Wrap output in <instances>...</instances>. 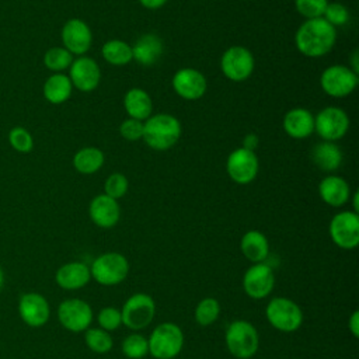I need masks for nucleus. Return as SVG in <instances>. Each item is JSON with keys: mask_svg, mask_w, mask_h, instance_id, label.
<instances>
[{"mask_svg": "<svg viewBox=\"0 0 359 359\" xmlns=\"http://www.w3.org/2000/svg\"><path fill=\"white\" fill-rule=\"evenodd\" d=\"M337 39L335 28L323 17L306 20L296 32V48L309 57H318L328 53Z\"/></svg>", "mask_w": 359, "mask_h": 359, "instance_id": "nucleus-1", "label": "nucleus"}, {"mask_svg": "<svg viewBox=\"0 0 359 359\" xmlns=\"http://www.w3.org/2000/svg\"><path fill=\"white\" fill-rule=\"evenodd\" d=\"M181 135L178 119L168 114L149 116L143 123V140L154 150H167L172 147Z\"/></svg>", "mask_w": 359, "mask_h": 359, "instance_id": "nucleus-2", "label": "nucleus"}, {"mask_svg": "<svg viewBox=\"0 0 359 359\" xmlns=\"http://www.w3.org/2000/svg\"><path fill=\"white\" fill-rule=\"evenodd\" d=\"M149 353L156 359L175 358L184 345L182 330L174 323H161L150 334Z\"/></svg>", "mask_w": 359, "mask_h": 359, "instance_id": "nucleus-3", "label": "nucleus"}, {"mask_svg": "<svg viewBox=\"0 0 359 359\" xmlns=\"http://www.w3.org/2000/svg\"><path fill=\"white\" fill-rule=\"evenodd\" d=\"M229 352L237 359H250L258 351L259 337L255 327L245 320L233 321L224 337Z\"/></svg>", "mask_w": 359, "mask_h": 359, "instance_id": "nucleus-4", "label": "nucleus"}, {"mask_svg": "<svg viewBox=\"0 0 359 359\" xmlns=\"http://www.w3.org/2000/svg\"><path fill=\"white\" fill-rule=\"evenodd\" d=\"M91 278L100 285L114 286L125 280L129 272V262L119 252H105L97 257L90 268Z\"/></svg>", "mask_w": 359, "mask_h": 359, "instance_id": "nucleus-5", "label": "nucleus"}, {"mask_svg": "<svg viewBox=\"0 0 359 359\" xmlns=\"http://www.w3.org/2000/svg\"><path fill=\"white\" fill-rule=\"evenodd\" d=\"M265 314L269 324L282 332H293L303 323L300 307L287 297H273L268 303Z\"/></svg>", "mask_w": 359, "mask_h": 359, "instance_id": "nucleus-6", "label": "nucleus"}, {"mask_svg": "<svg viewBox=\"0 0 359 359\" xmlns=\"http://www.w3.org/2000/svg\"><path fill=\"white\" fill-rule=\"evenodd\" d=\"M156 303L151 296L146 293H135L125 303L121 310L122 324L130 330L146 328L154 318Z\"/></svg>", "mask_w": 359, "mask_h": 359, "instance_id": "nucleus-7", "label": "nucleus"}, {"mask_svg": "<svg viewBox=\"0 0 359 359\" xmlns=\"http://www.w3.org/2000/svg\"><path fill=\"white\" fill-rule=\"evenodd\" d=\"M320 84L328 95L342 98L349 95L358 86V74L348 66L334 65L323 72Z\"/></svg>", "mask_w": 359, "mask_h": 359, "instance_id": "nucleus-8", "label": "nucleus"}, {"mask_svg": "<svg viewBox=\"0 0 359 359\" xmlns=\"http://www.w3.org/2000/svg\"><path fill=\"white\" fill-rule=\"evenodd\" d=\"M331 240L344 250H352L359 243V216L355 212H339L330 222Z\"/></svg>", "mask_w": 359, "mask_h": 359, "instance_id": "nucleus-9", "label": "nucleus"}, {"mask_svg": "<svg viewBox=\"0 0 359 359\" xmlns=\"http://www.w3.org/2000/svg\"><path fill=\"white\" fill-rule=\"evenodd\" d=\"M349 128L346 112L338 107H327L314 118V130L327 142L341 139Z\"/></svg>", "mask_w": 359, "mask_h": 359, "instance_id": "nucleus-10", "label": "nucleus"}, {"mask_svg": "<svg viewBox=\"0 0 359 359\" xmlns=\"http://www.w3.org/2000/svg\"><path fill=\"white\" fill-rule=\"evenodd\" d=\"M223 74L233 81L248 79L254 70V56L244 46L229 48L220 60Z\"/></svg>", "mask_w": 359, "mask_h": 359, "instance_id": "nucleus-11", "label": "nucleus"}, {"mask_svg": "<svg viewBox=\"0 0 359 359\" xmlns=\"http://www.w3.org/2000/svg\"><path fill=\"white\" fill-rule=\"evenodd\" d=\"M60 324L73 332L86 331L93 321V310L88 303L81 299H67L57 309Z\"/></svg>", "mask_w": 359, "mask_h": 359, "instance_id": "nucleus-12", "label": "nucleus"}, {"mask_svg": "<svg viewBox=\"0 0 359 359\" xmlns=\"http://www.w3.org/2000/svg\"><path fill=\"white\" fill-rule=\"evenodd\" d=\"M275 286V275L264 262L251 265L243 276V289L251 299L266 297Z\"/></svg>", "mask_w": 359, "mask_h": 359, "instance_id": "nucleus-13", "label": "nucleus"}, {"mask_svg": "<svg viewBox=\"0 0 359 359\" xmlns=\"http://www.w3.org/2000/svg\"><path fill=\"white\" fill-rule=\"evenodd\" d=\"M226 168L234 182L248 184L258 174V158L254 151L240 147L230 153Z\"/></svg>", "mask_w": 359, "mask_h": 359, "instance_id": "nucleus-14", "label": "nucleus"}, {"mask_svg": "<svg viewBox=\"0 0 359 359\" xmlns=\"http://www.w3.org/2000/svg\"><path fill=\"white\" fill-rule=\"evenodd\" d=\"M69 79L72 81V86L77 90L84 93L93 91L101 80V70L94 59L81 56L72 62Z\"/></svg>", "mask_w": 359, "mask_h": 359, "instance_id": "nucleus-15", "label": "nucleus"}, {"mask_svg": "<svg viewBox=\"0 0 359 359\" xmlns=\"http://www.w3.org/2000/svg\"><path fill=\"white\" fill-rule=\"evenodd\" d=\"M172 87L181 98L195 101L205 94L206 79L199 70L184 67L175 72L172 77Z\"/></svg>", "mask_w": 359, "mask_h": 359, "instance_id": "nucleus-16", "label": "nucleus"}, {"mask_svg": "<svg viewBox=\"0 0 359 359\" xmlns=\"http://www.w3.org/2000/svg\"><path fill=\"white\" fill-rule=\"evenodd\" d=\"M93 35L88 25L79 20H69L62 28V42L63 48L72 55H84L91 46Z\"/></svg>", "mask_w": 359, "mask_h": 359, "instance_id": "nucleus-17", "label": "nucleus"}, {"mask_svg": "<svg viewBox=\"0 0 359 359\" xmlns=\"http://www.w3.org/2000/svg\"><path fill=\"white\" fill-rule=\"evenodd\" d=\"M18 311L21 318L31 327H41L49 318V304L38 293H25L20 299Z\"/></svg>", "mask_w": 359, "mask_h": 359, "instance_id": "nucleus-18", "label": "nucleus"}, {"mask_svg": "<svg viewBox=\"0 0 359 359\" xmlns=\"http://www.w3.org/2000/svg\"><path fill=\"white\" fill-rule=\"evenodd\" d=\"M88 213L91 220L98 227L109 229L118 223L121 216V209L116 199H112L111 196L102 194V195H97L90 202Z\"/></svg>", "mask_w": 359, "mask_h": 359, "instance_id": "nucleus-19", "label": "nucleus"}, {"mask_svg": "<svg viewBox=\"0 0 359 359\" xmlns=\"http://www.w3.org/2000/svg\"><path fill=\"white\" fill-rule=\"evenodd\" d=\"M321 199L334 208L345 205L351 198V188L348 182L338 175H328L321 180L318 185Z\"/></svg>", "mask_w": 359, "mask_h": 359, "instance_id": "nucleus-20", "label": "nucleus"}, {"mask_svg": "<svg viewBox=\"0 0 359 359\" xmlns=\"http://www.w3.org/2000/svg\"><path fill=\"white\" fill-rule=\"evenodd\" d=\"M285 132L294 139H304L314 132V116L304 108H293L283 118Z\"/></svg>", "mask_w": 359, "mask_h": 359, "instance_id": "nucleus-21", "label": "nucleus"}, {"mask_svg": "<svg viewBox=\"0 0 359 359\" xmlns=\"http://www.w3.org/2000/svg\"><path fill=\"white\" fill-rule=\"evenodd\" d=\"M91 278L90 268L83 262H69L62 265L56 272V283L63 289H80Z\"/></svg>", "mask_w": 359, "mask_h": 359, "instance_id": "nucleus-22", "label": "nucleus"}, {"mask_svg": "<svg viewBox=\"0 0 359 359\" xmlns=\"http://www.w3.org/2000/svg\"><path fill=\"white\" fill-rule=\"evenodd\" d=\"M161 55H163V42L154 34L142 35L132 46L133 59L143 66L154 65L161 57Z\"/></svg>", "mask_w": 359, "mask_h": 359, "instance_id": "nucleus-23", "label": "nucleus"}, {"mask_svg": "<svg viewBox=\"0 0 359 359\" xmlns=\"http://www.w3.org/2000/svg\"><path fill=\"white\" fill-rule=\"evenodd\" d=\"M240 248L244 257L254 264L264 262L269 254V243L266 237L258 230L247 231L241 237Z\"/></svg>", "mask_w": 359, "mask_h": 359, "instance_id": "nucleus-24", "label": "nucleus"}, {"mask_svg": "<svg viewBox=\"0 0 359 359\" xmlns=\"http://www.w3.org/2000/svg\"><path fill=\"white\" fill-rule=\"evenodd\" d=\"M126 114L137 121H146L153 109L150 95L142 88H130L123 97Z\"/></svg>", "mask_w": 359, "mask_h": 359, "instance_id": "nucleus-25", "label": "nucleus"}, {"mask_svg": "<svg viewBox=\"0 0 359 359\" xmlns=\"http://www.w3.org/2000/svg\"><path fill=\"white\" fill-rule=\"evenodd\" d=\"M311 160L320 170L334 171L342 163V153L334 142L324 140L313 147Z\"/></svg>", "mask_w": 359, "mask_h": 359, "instance_id": "nucleus-26", "label": "nucleus"}, {"mask_svg": "<svg viewBox=\"0 0 359 359\" xmlns=\"http://www.w3.org/2000/svg\"><path fill=\"white\" fill-rule=\"evenodd\" d=\"M72 88L73 86L69 76L55 73L49 76L43 84V97L50 104H62L70 98Z\"/></svg>", "mask_w": 359, "mask_h": 359, "instance_id": "nucleus-27", "label": "nucleus"}, {"mask_svg": "<svg viewBox=\"0 0 359 359\" xmlns=\"http://www.w3.org/2000/svg\"><path fill=\"white\" fill-rule=\"evenodd\" d=\"M102 164L104 153L98 147H83L73 157V165L81 174H94Z\"/></svg>", "mask_w": 359, "mask_h": 359, "instance_id": "nucleus-28", "label": "nucleus"}, {"mask_svg": "<svg viewBox=\"0 0 359 359\" xmlns=\"http://www.w3.org/2000/svg\"><path fill=\"white\" fill-rule=\"evenodd\" d=\"M101 53H102V57L114 66L128 65L133 59L132 46H129L126 42L121 39H111L105 42Z\"/></svg>", "mask_w": 359, "mask_h": 359, "instance_id": "nucleus-29", "label": "nucleus"}, {"mask_svg": "<svg viewBox=\"0 0 359 359\" xmlns=\"http://www.w3.org/2000/svg\"><path fill=\"white\" fill-rule=\"evenodd\" d=\"M220 314V304L215 297L202 299L195 307V321L201 327L213 324Z\"/></svg>", "mask_w": 359, "mask_h": 359, "instance_id": "nucleus-30", "label": "nucleus"}, {"mask_svg": "<svg viewBox=\"0 0 359 359\" xmlns=\"http://www.w3.org/2000/svg\"><path fill=\"white\" fill-rule=\"evenodd\" d=\"M73 62V55L63 46H53L48 49L43 55V65L52 72H62L70 67Z\"/></svg>", "mask_w": 359, "mask_h": 359, "instance_id": "nucleus-31", "label": "nucleus"}, {"mask_svg": "<svg viewBox=\"0 0 359 359\" xmlns=\"http://www.w3.org/2000/svg\"><path fill=\"white\" fill-rule=\"evenodd\" d=\"M86 345L95 353H107L112 348V337L102 328H87L84 335Z\"/></svg>", "mask_w": 359, "mask_h": 359, "instance_id": "nucleus-32", "label": "nucleus"}, {"mask_svg": "<svg viewBox=\"0 0 359 359\" xmlns=\"http://www.w3.org/2000/svg\"><path fill=\"white\" fill-rule=\"evenodd\" d=\"M122 352L129 359H142L149 353L147 338L140 334H130L122 342Z\"/></svg>", "mask_w": 359, "mask_h": 359, "instance_id": "nucleus-33", "label": "nucleus"}, {"mask_svg": "<svg viewBox=\"0 0 359 359\" xmlns=\"http://www.w3.org/2000/svg\"><path fill=\"white\" fill-rule=\"evenodd\" d=\"M8 143L18 153H29L34 147L32 135L22 126H14L10 129Z\"/></svg>", "mask_w": 359, "mask_h": 359, "instance_id": "nucleus-34", "label": "nucleus"}, {"mask_svg": "<svg viewBox=\"0 0 359 359\" xmlns=\"http://www.w3.org/2000/svg\"><path fill=\"white\" fill-rule=\"evenodd\" d=\"M297 11L307 20L323 17L328 0H294Z\"/></svg>", "mask_w": 359, "mask_h": 359, "instance_id": "nucleus-35", "label": "nucleus"}, {"mask_svg": "<svg viewBox=\"0 0 359 359\" xmlns=\"http://www.w3.org/2000/svg\"><path fill=\"white\" fill-rule=\"evenodd\" d=\"M104 189H105V195L111 196L112 199H119L128 191V180L123 174L114 172L107 178Z\"/></svg>", "mask_w": 359, "mask_h": 359, "instance_id": "nucleus-36", "label": "nucleus"}, {"mask_svg": "<svg viewBox=\"0 0 359 359\" xmlns=\"http://www.w3.org/2000/svg\"><path fill=\"white\" fill-rule=\"evenodd\" d=\"M98 324L105 331H114L118 330L122 325V316L121 310L115 307H104L100 310L97 316Z\"/></svg>", "mask_w": 359, "mask_h": 359, "instance_id": "nucleus-37", "label": "nucleus"}, {"mask_svg": "<svg viewBox=\"0 0 359 359\" xmlns=\"http://www.w3.org/2000/svg\"><path fill=\"white\" fill-rule=\"evenodd\" d=\"M323 18L335 28L337 25H344L348 21L349 13L346 7L341 3H328L323 14Z\"/></svg>", "mask_w": 359, "mask_h": 359, "instance_id": "nucleus-38", "label": "nucleus"}, {"mask_svg": "<svg viewBox=\"0 0 359 359\" xmlns=\"http://www.w3.org/2000/svg\"><path fill=\"white\" fill-rule=\"evenodd\" d=\"M119 133L126 140H139L143 137V121H137L133 118L125 119L119 126Z\"/></svg>", "mask_w": 359, "mask_h": 359, "instance_id": "nucleus-39", "label": "nucleus"}, {"mask_svg": "<svg viewBox=\"0 0 359 359\" xmlns=\"http://www.w3.org/2000/svg\"><path fill=\"white\" fill-rule=\"evenodd\" d=\"M348 328H349L351 334H352L355 338L359 335V311H358V310H355V311L351 314V317H349V320H348Z\"/></svg>", "mask_w": 359, "mask_h": 359, "instance_id": "nucleus-40", "label": "nucleus"}, {"mask_svg": "<svg viewBox=\"0 0 359 359\" xmlns=\"http://www.w3.org/2000/svg\"><path fill=\"white\" fill-rule=\"evenodd\" d=\"M257 146H258V136L254 133H248L243 140V147L254 151L257 149Z\"/></svg>", "mask_w": 359, "mask_h": 359, "instance_id": "nucleus-41", "label": "nucleus"}, {"mask_svg": "<svg viewBox=\"0 0 359 359\" xmlns=\"http://www.w3.org/2000/svg\"><path fill=\"white\" fill-rule=\"evenodd\" d=\"M139 1L143 7L150 8V10H156V8H160L161 6H164L167 0H139Z\"/></svg>", "mask_w": 359, "mask_h": 359, "instance_id": "nucleus-42", "label": "nucleus"}, {"mask_svg": "<svg viewBox=\"0 0 359 359\" xmlns=\"http://www.w3.org/2000/svg\"><path fill=\"white\" fill-rule=\"evenodd\" d=\"M358 198H359V194H358V192H355V194H353V212H355V213H358V210H359V206H358Z\"/></svg>", "mask_w": 359, "mask_h": 359, "instance_id": "nucleus-43", "label": "nucleus"}, {"mask_svg": "<svg viewBox=\"0 0 359 359\" xmlns=\"http://www.w3.org/2000/svg\"><path fill=\"white\" fill-rule=\"evenodd\" d=\"M3 272H1V269H0V289H1V286H3Z\"/></svg>", "mask_w": 359, "mask_h": 359, "instance_id": "nucleus-44", "label": "nucleus"}]
</instances>
